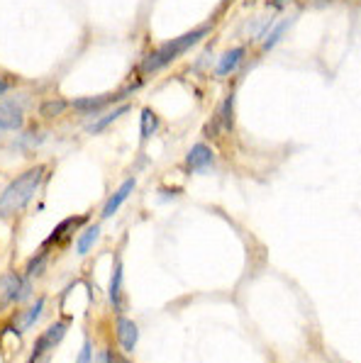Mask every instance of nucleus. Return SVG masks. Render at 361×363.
<instances>
[{
  "mask_svg": "<svg viewBox=\"0 0 361 363\" xmlns=\"http://www.w3.org/2000/svg\"><path fill=\"white\" fill-rule=\"evenodd\" d=\"M44 178V166H35V169L20 173L15 181H10L5 186V191L0 193V217H15L27 208L32 198H35L37 188H40Z\"/></svg>",
  "mask_w": 361,
  "mask_h": 363,
  "instance_id": "f257e3e1",
  "label": "nucleus"
},
{
  "mask_svg": "<svg viewBox=\"0 0 361 363\" xmlns=\"http://www.w3.org/2000/svg\"><path fill=\"white\" fill-rule=\"evenodd\" d=\"M210 30H213V25H203V27H196L193 32H186V35H181V37L171 39V42L161 44V47H157L147 59L142 61V71H144V74H157L159 69L174 64L181 54H186L188 49L196 47L203 37H208Z\"/></svg>",
  "mask_w": 361,
  "mask_h": 363,
  "instance_id": "f03ea898",
  "label": "nucleus"
},
{
  "mask_svg": "<svg viewBox=\"0 0 361 363\" xmlns=\"http://www.w3.org/2000/svg\"><path fill=\"white\" fill-rule=\"evenodd\" d=\"M135 91H137V83H135V86L122 88V91H120V93H115V96L79 98V100H74V108H76V113H81V115H96V113H103V110H108V105H110V103H118V100L127 98V96H132Z\"/></svg>",
  "mask_w": 361,
  "mask_h": 363,
  "instance_id": "7ed1b4c3",
  "label": "nucleus"
},
{
  "mask_svg": "<svg viewBox=\"0 0 361 363\" xmlns=\"http://www.w3.org/2000/svg\"><path fill=\"white\" fill-rule=\"evenodd\" d=\"M66 329H69V322L66 320H59V322H54L52 327L47 329V332L42 334L40 339L35 342V349H32V356H30V363H35L40 356L44 354L47 349H52V346H57L61 339H64V334H66Z\"/></svg>",
  "mask_w": 361,
  "mask_h": 363,
  "instance_id": "20e7f679",
  "label": "nucleus"
},
{
  "mask_svg": "<svg viewBox=\"0 0 361 363\" xmlns=\"http://www.w3.org/2000/svg\"><path fill=\"white\" fill-rule=\"evenodd\" d=\"M232 127H235V93H230L225 100H222V105L218 108V115H215V120L210 122L208 130L215 132H232Z\"/></svg>",
  "mask_w": 361,
  "mask_h": 363,
  "instance_id": "39448f33",
  "label": "nucleus"
},
{
  "mask_svg": "<svg viewBox=\"0 0 361 363\" xmlns=\"http://www.w3.org/2000/svg\"><path fill=\"white\" fill-rule=\"evenodd\" d=\"M115 334H118V344L127 351V354L135 351L137 339H140V329H137L135 322L127 320V317H120L118 325H115Z\"/></svg>",
  "mask_w": 361,
  "mask_h": 363,
  "instance_id": "423d86ee",
  "label": "nucleus"
},
{
  "mask_svg": "<svg viewBox=\"0 0 361 363\" xmlns=\"http://www.w3.org/2000/svg\"><path fill=\"white\" fill-rule=\"evenodd\" d=\"M210 164H213V149H210L208 144H196V147L186 154L188 171H205Z\"/></svg>",
  "mask_w": 361,
  "mask_h": 363,
  "instance_id": "0eeeda50",
  "label": "nucleus"
},
{
  "mask_svg": "<svg viewBox=\"0 0 361 363\" xmlns=\"http://www.w3.org/2000/svg\"><path fill=\"white\" fill-rule=\"evenodd\" d=\"M135 186H137L135 178H130V181L122 183V186L118 188V191H115V193L108 198V203H105V208H103L101 215H103V217H113L115 212H118V210L122 208V203H125V200L132 195V191H135Z\"/></svg>",
  "mask_w": 361,
  "mask_h": 363,
  "instance_id": "6e6552de",
  "label": "nucleus"
},
{
  "mask_svg": "<svg viewBox=\"0 0 361 363\" xmlns=\"http://www.w3.org/2000/svg\"><path fill=\"white\" fill-rule=\"evenodd\" d=\"M25 281L18 276V273H8V276L0 281V290H3V300L5 303H18V300L25 295Z\"/></svg>",
  "mask_w": 361,
  "mask_h": 363,
  "instance_id": "1a4fd4ad",
  "label": "nucleus"
},
{
  "mask_svg": "<svg viewBox=\"0 0 361 363\" xmlns=\"http://www.w3.org/2000/svg\"><path fill=\"white\" fill-rule=\"evenodd\" d=\"M86 222H88V217H83V215H76V217H69V220L59 222V227L52 232V237L44 242V247H49V244H57V242H64L66 237H71V234H74L76 227L86 225Z\"/></svg>",
  "mask_w": 361,
  "mask_h": 363,
  "instance_id": "9d476101",
  "label": "nucleus"
},
{
  "mask_svg": "<svg viewBox=\"0 0 361 363\" xmlns=\"http://www.w3.org/2000/svg\"><path fill=\"white\" fill-rule=\"evenodd\" d=\"M25 117L15 105H0V130H20Z\"/></svg>",
  "mask_w": 361,
  "mask_h": 363,
  "instance_id": "9b49d317",
  "label": "nucleus"
},
{
  "mask_svg": "<svg viewBox=\"0 0 361 363\" xmlns=\"http://www.w3.org/2000/svg\"><path fill=\"white\" fill-rule=\"evenodd\" d=\"M244 59V49L242 47H237V49H230V52H225L222 54V59H220V64H218V69H215V74L218 76H230L232 71L240 66V61Z\"/></svg>",
  "mask_w": 361,
  "mask_h": 363,
  "instance_id": "f8f14e48",
  "label": "nucleus"
},
{
  "mask_svg": "<svg viewBox=\"0 0 361 363\" xmlns=\"http://www.w3.org/2000/svg\"><path fill=\"white\" fill-rule=\"evenodd\" d=\"M140 134H142V139H149L154 132L159 130V115L154 113L152 108H144L142 110V115H140Z\"/></svg>",
  "mask_w": 361,
  "mask_h": 363,
  "instance_id": "ddd939ff",
  "label": "nucleus"
},
{
  "mask_svg": "<svg viewBox=\"0 0 361 363\" xmlns=\"http://www.w3.org/2000/svg\"><path fill=\"white\" fill-rule=\"evenodd\" d=\"M98 237H101V227H98V225L88 227V230L79 237V242H76V251H79L81 256H83V254H88V251L96 247Z\"/></svg>",
  "mask_w": 361,
  "mask_h": 363,
  "instance_id": "4468645a",
  "label": "nucleus"
},
{
  "mask_svg": "<svg viewBox=\"0 0 361 363\" xmlns=\"http://www.w3.org/2000/svg\"><path fill=\"white\" fill-rule=\"evenodd\" d=\"M127 110H130V105H120V108L110 110V113H108V115H103V117H101V120H98V122H93V125H91V127H88V132H93V134L103 132V130H105V127H110V125H113V122H115V120H118V117H120V115H125V113H127Z\"/></svg>",
  "mask_w": 361,
  "mask_h": 363,
  "instance_id": "2eb2a0df",
  "label": "nucleus"
},
{
  "mask_svg": "<svg viewBox=\"0 0 361 363\" xmlns=\"http://www.w3.org/2000/svg\"><path fill=\"white\" fill-rule=\"evenodd\" d=\"M110 300H113L115 307H122V264L118 261L113 271V278H110Z\"/></svg>",
  "mask_w": 361,
  "mask_h": 363,
  "instance_id": "dca6fc26",
  "label": "nucleus"
},
{
  "mask_svg": "<svg viewBox=\"0 0 361 363\" xmlns=\"http://www.w3.org/2000/svg\"><path fill=\"white\" fill-rule=\"evenodd\" d=\"M64 110H69V103H66V100H47V103H42L40 113H42V117H57L64 113Z\"/></svg>",
  "mask_w": 361,
  "mask_h": 363,
  "instance_id": "f3484780",
  "label": "nucleus"
},
{
  "mask_svg": "<svg viewBox=\"0 0 361 363\" xmlns=\"http://www.w3.org/2000/svg\"><path fill=\"white\" fill-rule=\"evenodd\" d=\"M44 264H47V249H42L40 254H35L30 261H27V276H40L44 271Z\"/></svg>",
  "mask_w": 361,
  "mask_h": 363,
  "instance_id": "a211bd4d",
  "label": "nucleus"
},
{
  "mask_svg": "<svg viewBox=\"0 0 361 363\" xmlns=\"http://www.w3.org/2000/svg\"><path fill=\"white\" fill-rule=\"evenodd\" d=\"M42 310H44V300H37V303L32 305V310H27L25 317H22V327H32V325H35L37 317L42 315Z\"/></svg>",
  "mask_w": 361,
  "mask_h": 363,
  "instance_id": "6ab92c4d",
  "label": "nucleus"
},
{
  "mask_svg": "<svg viewBox=\"0 0 361 363\" xmlns=\"http://www.w3.org/2000/svg\"><path fill=\"white\" fill-rule=\"evenodd\" d=\"M286 27H288V22H281V25H276L274 30H271V35L266 37V42H264V49H271V47H274V44H276V42H279V39H281V35H283V32H286Z\"/></svg>",
  "mask_w": 361,
  "mask_h": 363,
  "instance_id": "aec40b11",
  "label": "nucleus"
},
{
  "mask_svg": "<svg viewBox=\"0 0 361 363\" xmlns=\"http://www.w3.org/2000/svg\"><path fill=\"white\" fill-rule=\"evenodd\" d=\"M101 361L103 363H130L125 359V356H120V354H115L113 349H108V351H103V356H101Z\"/></svg>",
  "mask_w": 361,
  "mask_h": 363,
  "instance_id": "412c9836",
  "label": "nucleus"
},
{
  "mask_svg": "<svg viewBox=\"0 0 361 363\" xmlns=\"http://www.w3.org/2000/svg\"><path fill=\"white\" fill-rule=\"evenodd\" d=\"M91 354H93L91 342H83V346H81V354H79V359H76V363H91Z\"/></svg>",
  "mask_w": 361,
  "mask_h": 363,
  "instance_id": "4be33fe9",
  "label": "nucleus"
},
{
  "mask_svg": "<svg viewBox=\"0 0 361 363\" xmlns=\"http://www.w3.org/2000/svg\"><path fill=\"white\" fill-rule=\"evenodd\" d=\"M286 3H288V0H271V5H274V8H283Z\"/></svg>",
  "mask_w": 361,
  "mask_h": 363,
  "instance_id": "5701e85b",
  "label": "nucleus"
},
{
  "mask_svg": "<svg viewBox=\"0 0 361 363\" xmlns=\"http://www.w3.org/2000/svg\"><path fill=\"white\" fill-rule=\"evenodd\" d=\"M5 91H8V83H5L3 78H0V96H5Z\"/></svg>",
  "mask_w": 361,
  "mask_h": 363,
  "instance_id": "b1692460",
  "label": "nucleus"
},
{
  "mask_svg": "<svg viewBox=\"0 0 361 363\" xmlns=\"http://www.w3.org/2000/svg\"><path fill=\"white\" fill-rule=\"evenodd\" d=\"M222 3H225V5H227V3H230V0H222Z\"/></svg>",
  "mask_w": 361,
  "mask_h": 363,
  "instance_id": "393cba45",
  "label": "nucleus"
},
{
  "mask_svg": "<svg viewBox=\"0 0 361 363\" xmlns=\"http://www.w3.org/2000/svg\"><path fill=\"white\" fill-rule=\"evenodd\" d=\"M318 3H327V0H318Z\"/></svg>",
  "mask_w": 361,
  "mask_h": 363,
  "instance_id": "a878e982",
  "label": "nucleus"
}]
</instances>
